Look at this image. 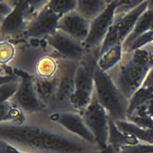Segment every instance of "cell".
<instances>
[{
  "instance_id": "cell-1",
  "label": "cell",
  "mask_w": 153,
  "mask_h": 153,
  "mask_svg": "<svg viewBox=\"0 0 153 153\" xmlns=\"http://www.w3.org/2000/svg\"><path fill=\"white\" fill-rule=\"evenodd\" d=\"M43 111L27 115L20 123L1 122V141L26 153H102L104 151L97 144L50 120Z\"/></svg>"
},
{
  "instance_id": "cell-2",
  "label": "cell",
  "mask_w": 153,
  "mask_h": 153,
  "mask_svg": "<svg viewBox=\"0 0 153 153\" xmlns=\"http://www.w3.org/2000/svg\"><path fill=\"white\" fill-rule=\"evenodd\" d=\"M15 42L17 53L9 68L13 72L16 71L42 81H51L57 77L59 59L48 50L43 42Z\"/></svg>"
},
{
  "instance_id": "cell-3",
  "label": "cell",
  "mask_w": 153,
  "mask_h": 153,
  "mask_svg": "<svg viewBox=\"0 0 153 153\" xmlns=\"http://www.w3.org/2000/svg\"><path fill=\"white\" fill-rule=\"evenodd\" d=\"M50 0H18L14 11L0 24V40L18 42Z\"/></svg>"
},
{
  "instance_id": "cell-4",
  "label": "cell",
  "mask_w": 153,
  "mask_h": 153,
  "mask_svg": "<svg viewBox=\"0 0 153 153\" xmlns=\"http://www.w3.org/2000/svg\"><path fill=\"white\" fill-rule=\"evenodd\" d=\"M95 93L99 102L114 121L128 119L129 100L124 96L110 76L97 66L94 74Z\"/></svg>"
},
{
  "instance_id": "cell-5",
  "label": "cell",
  "mask_w": 153,
  "mask_h": 153,
  "mask_svg": "<svg viewBox=\"0 0 153 153\" xmlns=\"http://www.w3.org/2000/svg\"><path fill=\"white\" fill-rule=\"evenodd\" d=\"M98 55L97 52L88 51L76 70L71 104L73 110L80 113L89 105L94 95V74Z\"/></svg>"
},
{
  "instance_id": "cell-6",
  "label": "cell",
  "mask_w": 153,
  "mask_h": 153,
  "mask_svg": "<svg viewBox=\"0 0 153 153\" xmlns=\"http://www.w3.org/2000/svg\"><path fill=\"white\" fill-rule=\"evenodd\" d=\"M150 69L134 63L128 54L125 52L121 62L112 70L106 73L129 100L142 86Z\"/></svg>"
},
{
  "instance_id": "cell-7",
  "label": "cell",
  "mask_w": 153,
  "mask_h": 153,
  "mask_svg": "<svg viewBox=\"0 0 153 153\" xmlns=\"http://www.w3.org/2000/svg\"><path fill=\"white\" fill-rule=\"evenodd\" d=\"M149 1H143L137 7L123 15L115 16L100 49V53L111 46L122 44L135 27L140 16L148 7Z\"/></svg>"
},
{
  "instance_id": "cell-8",
  "label": "cell",
  "mask_w": 153,
  "mask_h": 153,
  "mask_svg": "<svg viewBox=\"0 0 153 153\" xmlns=\"http://www.w3.org/2000/svg\"><path fill=\"white\" fill-rule=\"evenodd\" d=\"M59 59L60 70L57 88L52 104L49 110H73L71 99L74 91L75 73L79 62Z\"/></svg>"
},
{
  "instance_id": "cell-9",
  "label": "cell",
  "mask_w": 153,
  "mask_h": 153,
  "mask_svg": "<svg viewBox=\"0 0 153 153\" xmlns=\"http://www.w3.org/2000/svg\"><path fill=\"white\" fill-rule=\"evenodd\" d=\"M80 113L97 144L103 150L107 149L111 117L98 102L95 93L89 105Z\"/></svg>"
},
{
  "instance_id": "cell-10",
  "label": "cell",
  "mask_w": 153,
  "mask_h": 153,
  "mask_svg": "<svg viewBox=\"0 0 153 153\" xmlns=\"http://www.w3.org/2000/svg\"><path fill=\"white\" fill-rule=\"evenodd\" d=\"M43 42L59 59L79 62L88 51L83 43L57 29Z\"/></svg>"
},
{
  "instance_id": "cell-11",
  "label": "cell",
  "mask_w": 153,
  "mask_h": 153,
  "mask_svg": "<svg viewBox=\"0 0 153 153\" xmlns=\"http://www.w3.org/2000/svg\"><path fill=\"white\" fill-rule=\"evenodd\" d=\"M117 1H110L104 11L92 21L89 34L83 43L88 51L99 53L101 46L115 19Z\"/></svg>"
},
{
  "instance_id": "cell-12",
  "label": "cell",
  "mask_w": 153,
  "mask_h": 153,
  "mask_svg": "<svg viewBox=\"0 0 153 153\" xmlns=\"http://www.w3.org/2000/svg\"><path fill=\"white\" fill-rule=\"evenodd\" d=\"M46 117L72 133L89 142L98 145L94 134L86 124L81 113L74 110H45Z\"/></svg>"
},
{
  "instance_id": "cell-13",
  "label": "cell",
  "mask_w": 153,
  "mask_h": 153,
  "mask_svg": "<svg viewBox=\"0 0 153 153\" xmlns=\"http://www.w3.org/2000/svg\"><path fill=\"white\" fill-rule=\"evenodd\" d=\"M60 18L51 10L48 4L34 19L18 42H43L56 30Z\"/></svg>"
},
{
  "instance_id": "cell-14",
  "label": "cell",
  "mask_w": 153,
  "mask_h": 153,
  "mask_svg": "<svg viewBox=\"0 0 153 153\" xmlns=\"http://www.w3.org/2000/svg\"><path fill=\"white\" fill-rule=\"evenodd\" d=\"M9 101L27 115L46 110L36 94L33 85V78L28 76L23 77V81L20 88Z\"/></svg>"
},
{
  "instance_id": "cell-15",
  "label": "cell",
  "mask_w": 153,
  "mask_h": 153,
  "mask_svg": "<svg viewBox=\"0 0 153 153\" xmlns=\"http://www.w3.org/2000/svg\"><path fill=\"white\" fill-rule=\"evenodd\" d=\"M91 23L73 10L60 18L56 29L83 43L88 36Z\"/></svg>"
},
{
  "instance_id": "cell-16",
  "label": "cell",
  "mask_w": 153,
  "mask_h": 153,
  "mask_svg": "<svg viewBox=\"0 0 153 153\" xmlns=\"http://www.w3.org/2000/svg\"><path fill=\"white\" fill-rule=\"evenodd\" d=\"M125 54L122 44L109 47L98 55L97 66L103 72L108 73L121 62Z\"/></svg>"
},
{
  "instance_id": "cell-17",
  "label": "cell",
  "mask_w": 153,
  "mask_h": 153,
  "mask_svg": "<svg viewBox=\"0 0 153 153\" xmlns=\"http://www.w3.org/2000/svg\"><path fill=\"white\" fill-rule=\"evenodd\" d=\"M110 1L77 0L76 10L84 18L92 22L106 8Z\"/></svg>"
},
{
  "instance_id": "cell-18",
  "label": "cell",
  "mask_w": 153,
  "mask_h": 153,
  "mask_svg": "<svg viewBox=\"0 0 153 153\" xmlns=\"http://www.w3.org/2000/svg\"><path fill=\"white\" fill-rule=\"evenodd\" d=\"M153 29V1H149L148 7L140 16L135 27L123 44L125 48L142 34Z\"/></svg>"
},
{
  "instance_id": "cell-19",
  "label": "cell",
  "mask_w": 153,
  "mask_h": 153,
  "mask_svg": "<svg viewBox=\"0 0 153 153\" xmlns=\"http://www.w3.org/2000/svg\"><path fill=\"white\" fill-rule=\"evenodd\" d=\"M139 142L140 141L132 135L119 129L114 121L111 118L108 148H111L115 153H117L121 147L135 145Z\"/></svg>"
},
{
  "instance_id": "cell-20",
  "label": "cell",
  "mask_w": 153,
  "mask_h": 153,
  "mask_svg": "<svg viewBox=\"0 0 153 153\" xmlns=\"http://www.w3.org/2000/svg\"><path fill=\"white\" fill-rule=\"evenodd\" d=\"M119 129L130 134L141 142L153 144V131L129 119L114 121Z\"/></svg>"
},
{
  "instance_id": "cell-21",
  "label": "cell",
  "mask_w": 153,
  "mask_h": 153,
  "mask_svg": "<svg viewBox=\"0 0 153 153\" xmlns=\"http://www.w3.org/2000/svg\"><path fill=\"white\" fill-rule=\"evenodd\" d=\"M23 81V76L17 74L13 78L0 82V103L11 99L20 88Z\"/></svg>"
},
{
  "instance_id": "cell-22",
  "label": "cell",
  "mask_w": 153,
  "mask_h": 153,
  "mask_svg": "<svg viewBox=\"0 0 153 153\" xmlns=\"http://www.w3.org/2000/svg\"><path fill=\"white\" fill-rule=\"evenodd\" d=\"M17 53L16 43L8 40H0V65L9 68Z\"/></svg>"
},
{
  "instance_id": "cell-23",
  "label": "cell",
  "mask_w": 153,
  "mask_h": 153,
  "mask_svg": "<svg viewBox=\"0 0 153 153\" xmlns=\"http://www.w3.org/2000/svg\"><path fill=\"white\" fill-rule=\"evenodd\" d=\"M152 98L153 92L145 88L140 87L129 100L128 117L131 115L136 109Z\"/></svg>"
},
{
  "instance_id": "cell-24",
  "label": "cell",
  "mask_w": 153,
  "mask_h": 153,
  "mask_svg": "<svg viewBox=\"0 0 153 153\" xmlns=\"http://www.w3.org/2000/svg\"><path fill=\"white\" fill-rule=\"evenodd\" d=\"M77 0H50L48 6L54 14L59 16L75 10Z\"/></svg>"
},
{
  "instance_id": "cell-25",
  "label": "cell",
  "mask_w": 153,
  "mask_h": 153,
  "mask_svg": "<svg viewBox=\"0 0 153 153\" xmlns=\"http://www.w3.org/2000/svg\"><path fill=\"white\" fill-rule=\"evenodd\" d=\"M153 44V29L142 34L124 48L125 53H130L146 45Z\"/></svg>"
},
{
  "instance_id": "cell-26",
  "label": "cell",
  "mask_w": 153,
  "mask_h": 153,
  "mask_svg": "<svg viewBox=\"0 0 153 153\" xmlns=\"http://www.w3.org/2000/svg\"><path fill=\"white\" fill-rule=\"evenodd\" d=\"M117 153H153V144L140 142L121 147Z\"/></svg>"
},
{
  "instance_id": "cell-27",
  "label": "cell",
  "mask_w": 153,
  "mask_h": 153,
  "mask_svg": "<svg viewBox=\"0 0 153 153\" xmlns=\"http://www.w3.org/2000/svg\"><path fill=\"white\" fill-rule=\"evenodd\" d=\"M143 1L130 0V1H117L115 10V16L124 15L140 5Z\"/></svg>"
},
{
  "instance_id": "cell-28",
  "label": "cell",
  "mask_w": 153,
  "mask_h": 153,
  "mask_svg": "<svg viewBox=\"0 0 153 153\" xmlns=\"http://www.w3.org/2000/svg\"><path fill=\"white\" fill-rule=\"evenodd\" d=\"M18 0L0 1V24L2 23L15 10Z\"/></svg>"
},
{
  "instance_id": "cell-29",
  "label": "cell",
  "mask_w": 153,
  "mask_h": 153,
  "mask_svg": "<svg viewBox=\"0 0 153 153\" xmlns=\"http://www.w3.org/2000/svg\"><path fill=\"white\" fill-rule=\"evenodd\" d=\"M132 115L148 116L153 119V98L136 109L130 116Z\"/></svg>"
},
{
  "instance_id": "cell-30",
  "label": "cell",
  "mask_w": 153,
  "mask_h": 153,
  "mask_svg": "<svg viewBox=\"0 0 153 153\" xmlns=\"http://www.w3.org/2000/svg\"><path fill=\"white\" fill-rule=\"evenodd\" d=\"M131 121L146 127L153 131V119L148 116H132L128 117Z\"/></svg>"
},
{
  "instance_id": "cell-31",
  "label": "cell",
  "mask_w": 153,
  "mask_h": 153,
  "mask_svg": "<svg viewBox=\"0 0 153 153\" xmlns=\"http://www.w3.org/2000/svg\"><path fill=\"white\" fill-rule=\"evenodd\" d=\"M141 87L145 88L153 92V68L148 72Z\"/></svg>"
},
{
  "instance_id": "cell-32",
  "label": "cell",
  "mask_w": 153,
  "mask_h": 153,
  "mask_svg": "<svg viewBox=\"0 0 153 153\" xmlns=\"http://www.w3.org/2000/svg\"><path fill=\"white\" fill-rule=\"evenodd\" d=\"M1 153H26L1 141Z\"/></svg>"
},
{
  "instance_id": "cell-33",
  "label": "cell",
  "mask_w": 153,
  "mask_h": 153,
  "mask_svg": "<svg viewBox=\"0 0 153 153\" xmlns=\"http://www.w3.org/2000/svg\"><path fill=\"white\" fill-rule=\"evenodd\" d=\"M114 153V152L111 149L108 148L106 150H105L102 153Z\"/></svg>"
}]
</instances>
